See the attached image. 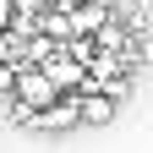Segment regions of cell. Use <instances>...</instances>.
<instances>
[{
    "label": "cell",
    "instance_id": "cell-1",
    "mask_svg": "<svg viewBox=\"0 0 153 153\" xmlns=\"http://www.w3.org/2000/svg\"><path fill=\"white\" fill-rule=\"evenodd\" d=\"M38 66H44V76H49L60 93H82V88H88V66L76 60V49H49Z\"/></svg>",
    "mask_w": 153,
    "mask_h": 153
},
{
    "label": "cell",
    "instance_id": "cell-2",
    "mask_svg": "<svg viewBox=\"0 0 153 153\" xmlns=\"http://www.w3.org/2000/svg\"><path fill=\"white\" fill-rule=\"evenodd\" d=\"M55 99H60V88L44 76V66H22V71H16V104H22V109L38 115V109H49Z\"/></svg>",
    "mask_w": 153,
    "mask_h": 153
},
{
    "label": "cell",
    "instance_id": "cell-3",
    "mask_svg": "<svg viewBox=\"0 0 153 153\" xmlns=\"http://www.w3.org/2000/svg\"><path fill=\"white\" fill-rule=\"evenodd\" d=\"M33 126L38 131H71V126H82V93H60L49 109L33 115Z\"/></svg>",
    "mask_w": 153,
    "mask_h": 153
},
{
    "label": "cell",
    "instance_id": "cell-4",
    "mask_svg": "<svg viewBox=\"0 0 153 153\" xmlns=\"http://www.w3.org/2000/svg\"><path fill=\"white\" fill-rule=\"evenodd\" d=\"M109 115H115V99L99 93V88H88V93H82V126H104Z\"/></svg>",
    "mask_w": 153,
    "mask_h": 153
},
{
    "label": "cell",
    "instance_id": "cell-5",
    "mask_svg": "<svg viewBox=\"0 0 153 153\" xmlns=\"http://www.w3.org/2000/svg\"><path fill=\"white\" fill-rule=\"evenodd\" d=\"M82 6H88V0H44V11H49V16H76Z\"/></svg>",
    "mask_w": 153,
    "mask_h": 153
},
{
    "label": "cell",
    "instance_id": "cell-6",
    "mask_svg": "<svg viewBox=\"0 0 153 153\" xmlns=\"http://www.w3.org/2000/svg\"><path fill=\"white\" fill-rule=\"evenodd\" d=\"M16 71H22V66H11V60H0V93H11V99H16Z\"/></svg>",
    "mask_w": 153,
    "mask_h": 153
},
{
    "label": "cell",
    "instance_id": "cell-7",
    "mask_svg": "<svg viewBox=\"0 0 153 153\" xmlns=\"http://www.w3.org/2000/svg\"><path fill=\"white\" fill-rule=\"evenodd\" d=\"M16 16V0H0V33H6V22Z\"/></svg>",
    "mask_w": 153,
    "mask_h": 153
}]
</instances>
